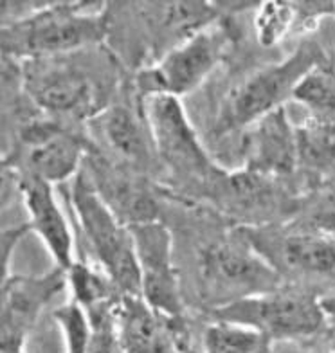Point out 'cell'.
Returning a JSON list of instances; mask_svg holds the SVG:
<instances>
[{
	"label": "cell",
	"instance_id": "obj_1",
	"mask_svg": "<svg viewBox=\"0 0 335 353\" xmlns=\"http://www.w3.org/2000/svg\"><path fill=\"white\" fill-rule=\"evenodd\" d=\"M89 51L22 61V87L29 101L60 121H92L98 117L123 83L114 79L116 58L94 65L96 56L87 60Z\"/></svg>",
	"mask_w": 335,
	"mask_h": 353
},
{
	"label": "cell",
	"instance_id": "obj_2",
	"mask_svg": "<svg viewBox=\"0 0 335 353\" xmlns=\"http://www.w3.org/2000/svg\"><path fill=\"white\" fill-rule=\"evenodd\" d=\"M89 2H54L34 8L20 19L2 23V58L42 60L87 51L105 43L110 31V10Z\"/></svg>",
	"mask_w": 335,
	"mask_h": 353
},
{
	"label": "cell",
	"instance_id": "obj_3",
	"mask_svg": "<svg viewBox=\"0 0 335 353\" xmlns=\"http://www.w3.org/2000/svg\"><path fill=\"white\" fill-rule=\"evenodd\" d=\"M14 121V137L2 148V175L34 176L52 186L78 176L92 141L43 112H28Z\"/></svg>",
	"mask_w": 335,
	"mask_h": 353
},
{
	"label": "cell",
	"instance_id": "obj_4",
	"mask_svg": "<svg viewBox=\"0 0 335 353\" xmlns=\"http://www.w3.org/2000/svg\"><path fill=\"white\" fill-rule=\"evenodd\" d=\"M326 58L321 43L305 38L285 60L254 70L234 85L222 101L213 125L214 137L243 132L269 112L285 107L303 76Z\"/></svg>",
	"mask_w": 335,
	"mask_h": 353
},
{
	"label": "cell",
	"instance_id": "obj_5",
	"mask_svg": "<svg viewBox=\"0 0 335 353\" xmlns=\"http://www.w3.org/2000/svg\"><path fill=\"white\" fill-rule=\"evenodd\" d=\"M210 319L249 326L274 341H305L326 330L323 298L298 285L211 308Z\"/></svg>",
	"mask_w": 335,
	"mask_h": 353
},
{
	"label": "cell",
	"instance_id": "obj_6",
	"mask_svg": "<svg viewBox=\"0 0 335 353\" xmlns=\"http://www.w3.org/2000/svg\"><path fill=\"white\" fill-rule=\"evenodd\" d=\"M70 208L96 265L110 276L123 296H141V272L130 228L112 213L83 172L70 188Z\"/></svg>",
	"mask_w": 335,
	"mask_h": 353
},
{
	"label": "cell",
	"instance_id": "obj_7",
	"mask_svg": "<svg viewBox=\"0 0 335 353\" xmlns=\"http://www.w3.org/2000/svg\"><path fill=\"white\" fill-rule=\"evenodd\" d=\"M145 114L159 161L177 181L186 182L202 195H211L225 170L213 163L181 99L172 96L146 98Z\"/></svg>",
	"mask_w": 335,
	"mask_h": 353
},
{
	"label": "cell",
	"instance_id": "obj_8",
	"mask_svg": "<svg viewBox=\"0 0 335 353\" xmlns=\"http://www.w3.org/2000/svg\"><path fill=\"white\" fill-rule=\"evenodd\" d=\"M231 42V29L225 23H213L201 33L173 47L157 61L139 67L132 78L141 98L172 96L179 98L193 92L220 65Z\"/></svg>",
	"mask_w": 335,
	"mask_h": 353
},
{
	"label": "cell",
	"instance_id": "obj_9",
	"mask_svg": "<svg viewBox=\"0 0 335 353\" xmlns=\"http://www.w3.org/2000/svg\"><path fill=\"white\" fill-rule=\"evenodd\" d=\"M199 272L204 298L211 301L210 310L285 285V279L234 229L229 238L211 242L199 252Z\"/></svg>",
	"mask_w": 335,
	"mask_h": 353
},
{
	"label": "cell",
	"instance_id": "obj_10",
	"mask_svg": "<svg viewBox=\"0 0 335 353\" xmlns=\"http://www.w3.org/2000/svg\"><path fill=\"white\" fill-rule=\"evenodd\" d=\"M252 251L283 279L335 276V240L292 220L267 225H234Z\"/></svg>",
	"mask_w": 335,
	"mask_h": 353
},
{
	"label": "cell",
	"instance_id": "obj_11",
	"mask_svg": "<svg viewBox=\"0 0 335 353\" xmlns=\"http://www.w3.org/2000/svg\"><path fill=\"white\" fill-rule=\"evenodd\" d=\"M211 200L234 219V225H267L292 220L301 195L285 186V181L238 168L223 172L211 191Z\"/></svg>",
	"mask_w": 335,
	"mask_h": 353
},
{
	"label": "cell",
	"instance_id": "obj_12",
	"mask_svg": "<svg viewBox=\"0 0 335 353\" xmlns=\"http://www.w3.org/2000/svg\"><path fill=\"white\" fill-rule=\"evenodd\" d=\"M141 272V298L168 317H186L179 270L173 261V234L161 220L132 225Z\"/></svg>",
	"mask_w": 335,
	"mask_h": 353
},
{
	"label": "cell",
	"instance_id": "obj_13",
	"mask_svg": "<svg viewBox=\"0 0 335 353\" xmlns=\"http://www.w3.org/2000/svg\"><path fill=\"white\" fill-rule=\"evenodd\" d=\"M83 175L103 202L125 225L157 222L159 204L146 176L139 170L105 155L92 143L85 157Z\"/></svg>",
	"mask_w": 335,
	"mask_h": 353
},
{
	"label": "cell",
	"instance_id": "obj_14",
	"mask_svg": "<svg viewBox=\"0 0 335 353\" xmlns=\"http://www.w3.org/2000/svg\"><path fill=\"white\" fill-rule=\"evenodd\" d=\"M67 287L65 270L54 267L47 274H11L2 279L0 353H23L29 332L43 308Z\"/></svg>",
	"mask_w": 335,
	"mask_h": 353
},
{
	"label": "cell",
	"instance_id": "obj_15",
	"mask_svg": "<svg viewBox=\"0 0 335 353\" xmlns=\"http://www.w3.org/2000/svg\"><path fill=\"white\" fill-rule=\"evenodd\" d=\"M92 121H96L98 132L119 163L145 172L157 157L146 121L145 99L137 94L132 81H123L108 107Z\"/></svg>",
	"mask_w": 335,
	"mask_h": 353
},
{
	"label": "cell",
	"instance_id": "obj_16",
	"mask_svg": "<svg viewBox=\"0 0 335 353\" xmlns=\"http://www.w3.org/2000/svg\"><path fill=\"white\" fill-rule=\"evenodd\" d=\"M242 170L287 181L298 173V141L287 108H276L242 132Z\"/></svg>",
	"mask_w": 335,
	"mask_h": 353
},
{
	"label": "cell",
	"instance_id": "obj_17",
	"mask_svg": "<svg viewBox=\"0 0 335 353\" xmlns=\"http://www.w3.org/2000/svg\"><path fill=\"white\" fill-rule=\"evenodd\" d=\"M117 343L121 353H187L186 317H168L141 296H123L117 307Z\"/></svg>",
	"mask_w": 335,
	"mask_h": 353
},
{
	"label": "cell",
	"instance_id": "obj_18",
	"mask_svg": "<svg viewBox=\"0 0 335 353\" xmlns=\"http://www.w3.org/2000/svg\"><path fill=\"white\" fill-rule=\"evenodd\" d=\"M13 179L28 211L29 229L42 240L54 267L67 270L76 261L74 232L58 204L54 186L34 176L13 175Z\"/></svg>",
	"mask_w": 335,
	"mask_h": 353
},
{
	"label": "cell",
	"instance_id": "obj_19",
	"mask_svg": "<svg viewBox=\"0 0 335 353\" xmlns=\"http://www.w3.org/2000/svg\"><path fill=\"white\" fill-rule=\"evenodd\" d=\"M298 141V173L307 184V191L335 182V123L308 117L296 125Z\"/></svg>",
	"mask_w": 335,
	"mask_h": 353
},
{
	"label": "cell",
	"instance_id": "obj_20",
	"mask_svg": "<svg viewBox=\"0 0 335 353\" xmlns=\"http://www.w3.org/2000/svg\"><path fill=\"white\" fill-rule=\"evenodd\" d=\"M67 287H69L72 299L78 303L85 312L96 308L117 305L121 301L123 294L112 281L110 276L99 267L85 260H76L65 270Z\"/></svg>",
	"mask_w": 335,
	"mask_h": 353
},
{
	"label": "cell",
	"instance_id": "obj_21",
	"mask_svg": "<svg viewBox=\"0 0 335 353\" xmlns=\"http://www.w3.org/2000/svg\"><path fill=\"white\" fill-rule=\"evenodd\" d=\"M292 101L310 112L312 119L335 123V61L317 63L294 88Z\"/></svg>",
	"mask_w": 335,
	"mask_h": 353
},
{
	"label": "cell",
	"instance_id": "obj_22",
	"mask_svg": "<svg viewBox=\"0 0 335 353\" xmlns=\"http://www.w3.org/2000/svg\"><path fill=\"white\" fill-rule=\"evenodd\" d=\"M272 341L249 326L213 321L202 334L201 353H274Z\"/></svg>",
	"mask_w": 335,
	"mask_h": 353
},
{
	"label": "cell",
	"instance_id": "obj_23",
	"mask_svg": "<svg viewBox=\"0 0 335 353\" xmlns=\"http://www.w3.org/2000/svg\"><path fill=\"white\" fill-rule=\"evenodd\" d=\"M254 37L265 49H272L285 38L294 33L296 28V10L294 2L285 0H265L258 2L252 19Z\"/></svg>",
	"mask_w": 335,
	"mask_h": 353
},
{
	"label": "cell",
	"instance_id": "obj_24",
	"mask_svg": "<svg viewBox=\"0 0 335 353\" xmlns=\"http://www.w3.org/2000/svg\"><path fill=\"white\" fill-rule=\"evenodd\" d=\"M292 222L319 231L335 240V182L303 193Z\"/></svg>",
	"mask_w": 335,
	"mask_h": 353
},
{
	"label": "cell",
	"instance_id": "obj_25",
	"mask_svg": "<svg viewBox=\"0 0 335 353\" xmlns=\"http://www.w3.org/2000/svg\"><path fill=\"white\" fill-rule=\"evenodd\" d=\"M56 325L60 326L63 341H65V353H87L89 352L92 326L87 312L78 303L69 301L63 307L52 312Z\"/></svg>",
	"mask_w": 335,
	"mask_h": 353
},
{
	"label": "cell",
	"instance_id": "obj_26",
	"mask_svg": "<svg viewBox=\"0 0 335 353\" xmlns=\"http://www.w3.org/2000/svg\"><path fill=\"white\" fill-rule=\"evenodd\" d=\"M296 28L294 33H308L325 17H335V2H294Z\"/></svg>",
	"mask_w": 335,
	"mask_h": 353
},
{
	"label": "cell",
	"instance_id": "obj_27",
	"mask_svg": "<svg viewBox=\"0 0 335 353\" xmlns=\"http://www.w3.org/2000/svg\"><path fill=\"white\" fill-rule=\"evenodd\" d=\"M29 232H31V229H29L28 222L22 223V225H17V228H8L2 231V279L11 276V258H13L14 249L20 243V240L26 234H29Z\"/></svg>",
	"mask_w": 335,
	"mask_h": 353
},
{
	"label": "cell",
	"instance_id": "obj_28",
	"mask_svg": "<svg viewBox=\"0 0 335 353\" xmlns=\"http://www.w3.org/2000/svg\"><path fill=\"white\" fill-rule=\"evenodd\" d=\"M323 308L326 314V328H330L335 341V294L330 298H323Z\"/></svg>",
	"mask_w": 335,
	"mask_h": 353
}]
</instances>
